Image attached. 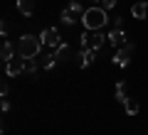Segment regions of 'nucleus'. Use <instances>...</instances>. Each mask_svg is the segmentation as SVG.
<instances>
[{
  "mask_svg": "<svg viewBox=\"0 0 148 135\" xmlns=\"http://www.w3.org/2000/svg\"><path fill=\"white\" fill-rule=\"evenodd\" d=\"M59 20H62L64 25H74L77 20H82V15H77V12H72L69 7H64V10H62V15H59Z\"/></svg>",
  "mask_w": 148,
  "mask_h": 135,
  "instance_id": "11",
  "label": "nucleus"
},
{
  "mask_svg": "<svg viewBox=\"0 0 148 135\" xmlns=\"http://www.w3.org/2000/svg\"><path fill=\"white\" fill-rule=\"evenodd\" d=\"M77 59H79V66H82V69H89L91 64H94V59H96V49L84 47L79 54H77Z\"/></svg>",
  "mask_w": 148,
  "mask_h": 135,
  "instance_id": "5",
  "label": "nucleus"
},
{
  "mask_svg": "<svg viewBox=\"0 0 148 135\" xmlns=\"http://www.w3.org/2000/svg\"><path fill=\"white\" fill-rule=\"evenodd\" d=\"M91 3H101V0H91Z\"/></svg>",
  "mask_w": 148,
  "mask_h": 135,
  "instance_id": "25",
  "label": "nucleus"
},
{
  "mask_svg": "<svg viewBox=\"0 0 148 135\" xmlns=\"http://www.w3.org/2000/svg\"><path fill=\"white\" fill-rule=\"evenodd\" d=\"M40 39H42L45 47H52V49L62 44V37H59L57 27H47V30H42V32H40Z\"/></svg>",
  "mask_w": 148,
  "mask_h": 135,
  "instance_id": "4",
  "label": "nucleus"
},
{
  "mask_svg": "<svg viewBox=\"0 0 148 135\" xmlns=\"http://www.w3.org/2000/svg\"><path fill=\"white\" fill-rule=\"evenodd\" d=\"M123 108H126L128 115H136L138 113V101L136 98H126V101H123Z\"/></svg>",
  "mask_w": 148,
  "mask_h": 135,
  "instance_id": "15",
  "label": "nucleus"
},
{
  "mask_svg": "<svg viewBox=\"0 0 148 135\" xmlns=\"http://www.w3.org/2000/svg\"><path fill=\"white\" fill-rule=\"evenodd\" d=\"M131 15L136 17V20H146V17H148V3H146V0L136 3V5L131 7Z\"/></svg>",
  "mask_w": 148,
  "mask_h": 135,
  "instance_id": "10",
  "label": "nucleus"
},
{
  "mask_svg": "<svg viewBox=\"0 0 148 135\" xmlns=\"http://www.w3.org/2000/svg\"><path fill=\"white\" fill-rule=\"evenodd\" d=\"M5 71L8 76H17L20 71H25V66H22V57H12L5 62Z\"/></svg>",
  "mask_w": 148,
  "mask_h": 135,
  "instance_id": "7",
  "label": "nucleus"
},
{
  "mask_svg": "<svg viewBox=\"0 0 148 135\" xmlns=\"http://www.w3.org/2000/svg\"><path fill=\"white\" fill-rule=\"evenodd\" d=\"M12 57H15V47H12L10 42H3V44H0V59L8 62V59H12Z\"/></svg>",
  "mask_w": 148,
  "mask_h": 135,
  "instance_id": "12",
  "label": "nucleus"
},
{
  "mask_svg": "<svg viewBox=\"0 0 148 135\" xmlns=\"http://www.w3.org/2000/svg\"><path fill=\"white\" fill-rule=\"evenodd\" d=\"M54 59L57 62H69L72 59V47H69L67 42H62L59 47H54Z\"/></svg>",
  "mask_w": 148,
  "mask_h": 135,
  "instance_id": "8",
  "label": "nucleus"
},
{
  "mask_svg": "<svg viewBox=\"0 0 148 135\" xmlns=\"http://www.w3.org/2000/svg\"><path fill=\"white\" fill-rule=\"evenodd\" d=\"M109 42H111V44H114V47H123V44H126V32H123V27H114V30H111L109 32Z\"/></svg>",
  "mask_w": 148,
  "mask_h": 135,
  "instance_id": "6",
  "label": "nucleus"
},
{
  "mask_svg": "<svg viewBox=\"0 0 148 135\" xmlns=\"http://www.w3.org/2000/svg\"><path fill=\"white\" fill-rule=\"evenodd\" d=\"M54 64H57V59H54V54H45V59H42V66H45V71H49V69H54Z\"/></svg>",
  "mask_w": 148,
  "mask_h": 135,
  "instance_id": "17",
  "label": "nucleus"
},
{
  "mask_svg": "<svg viewBox=\"0 0 148 135\" xmlns=\"http://www.w3.org/2000/svg\"><path fill=\"white\" fill-rule=\"evenodd\" d=\"M82 22H84V30L96 32V30H104L111 20H109V15H106V10L101 5H94V7H86V10H84Z\"/></svg>",
  "mask_w": 148,
  "mask_h": 135,
  "instance_id": "1",
  "label": "nucleus"
},
{
  "mask_svg": "<svg viewBox=\"0 0 148 135\" xmlns=\"http://www.w3.org/2000/svg\"><path fill=\"white\" fill-rule=\"evenodd\" d=\"M111 22H114V27H123V22H121V17H111Z\"/></svg>",
  "mask_w": 148,
  "mask_h": 135,
  "instance_id": "22",
  "label": "nucleus"
},
{
  "mask_svg": "<svg viewBox=\"0 0 148 135\" xmlns=\"http://www.w3.org/2000/svg\"><path fill=\"white\" fill-rule=\"evenodd\" d=\"M0 111H3V113H8V111H10V101H3V103H0Z\"/></svg>",
  "mask_w": 148,
  "mask_h": 135,
  "instance_id": "20",
  "label": "nucleus"
},
{
  "mask_svg": "<svg viewBox=\"0 0 148 135\" xmlns=\"http://www.w3.org/2000/svg\"><path fill=\"white\" fill-rule=\"evenodd\" d=\"M133 52H136V44H133V42H126L123 47H119L116 57H114V64H116V66H121V69H126L128 64H131Z\"/></svg>",
  "mask_w": 148,
  "mask_h": 135,
  "instance_id": "3",
  "label": "nucleus"
},
{
  "mask_svg": "<svg viewBox=\"0 0 148 135\" xmlns=\"http://www.w3.org/2000/svg\"><path fill=\"white\" fill-rule=\"evenodd\" d=\"M8 91H10V86H8V83L3 81V79H0V96L5 98V96H8Z\"/></svg>",
  "mask_w": 148,
  "mask_h": 135,
  "instance_id": "19",
  "label": "nucleus"
},
{
  "mask_svg": "<svg viewBox=\"0 0 148 135\" xmlns=\"http://www.w3.org/2000/svg\"><path fill=\"white\" fill-rule=\"evenodd\" d=\"M126 81H116V101L123 106V101H126Z\"/></svg>",
  "mask_w": 148,
  "mask_h": 135,
  "instance_id": "14",
  "label": "nucleus"
},
{
  "mask_svg": "<svg viewBox=\"0 0 148 135\" xmlns=\"http://www.w3.org/2000/svg\"><path fill=\"white\" fill-rule=\"evenodd\" d=\"M17 10L25 17H30L32 12H35V3H32V0H17Z\"/></svg>",
  "mask_w": 148,
  "mask_h": 135,
  "instance_id": "13",
  "label": "nucleus"
},
{
  "mask_svg": "<svg viewBox=\"0 0 148 135\" xmlns=\"http://www.w3.org/2000/svg\"><path fill=\"white\" fill-rule=\"evenodd\" d=\"M0 66H5V62H3V59H0Z\"/></svg>",
  "mask_w": 148,
  "mask_h": 135,
  "instance_id": "24",
  "label": "nucleus"
},
{
  "mask_svg": "<svg viewBox=\"0 0 148 135\" xmlns=\"http://www.w3.org/2000/svg\"><path fill=\"white\" fill-rule=\"evenodd\" d=\"M0 133H3V118H0Z\"/></svg>",
  "mask_w": 148,
  "mask_h": 135,
  "instance_id": "23",
  "label": "nucleus"
},
{
  "mask_svg": "<svg viewBox=\"0 0 148 135\" xmlns=\"http://www.w3.org/2000/svg\"><path fill=\"white\" fill-rule=\"evenodd\" d=\"M42 52V39L35 35H22L17 39V54L22 59H35L37 54Z\"/></svg>",
  "mask_w": 148,
  "mask_h": 135,
  "instance_id": "2",
  "label": "nucleus"
},
{
  "mask_svg": "<svg viewBox=\"0 0 148 135\" xmlns=\"http://www.w3.org/2000/svg\"><path fill=\"white\" fill-rule=\"evenodd\" d=\"M104 39H109V35H104L101 30L91 32V37H89V47H91V49H101V47H104Z\"/></svg>",
  "mask_w": 148,
  "mask_h": 135,
  "instance_id": "9",
  "label": "nucleus"
},
{
  "mask_svg": "<svg viewBox=\"0 0 148 135\" xmlns=\"http://www.w3.org/2000/svg\"><path fill=\"white\" fill-rule=\"evenodd\" d=\"M22 66H25V71L27 74H37V59H22Z\"/></svg>",
  "mask_w": 148,
  "mask_h": 135,
  "instance_id": "16",
  "label": "nucleus"
},
{
  "mask_svg": "<svg viewBox=\"0 0 148 135\" xmlns=\"http://www.w3.org/2000/svg\"><path fill=\"white\" fill-rule=\"evenodd\" d=\"M116 3H119V0H101V7H104V10H114Z\"/></svg>",
  "mask_w": 148,
  "mask_h": 135,
  "instance_id": "18",
  "label": "nucleus"
},
{
  "mask_svg": "<svg viewBox=\"0 0 148 135\" xmlns=\"http://www.w3.org/2000/svg\"><path fill=\"white\" fill-rule=\"evenodd\" d=\"M0 35H3V37L8 35V25H5V22H3V20H0Z\"/></svg>",
  "mask_w": 148,
  "mask_h": 135,
  "instance_id": "21",
  "label": "nucleus"
}]
</instances>
